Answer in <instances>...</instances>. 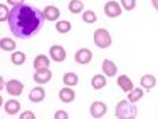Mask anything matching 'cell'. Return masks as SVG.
<instances>
[{"mask_svg": "<svg viewBox=\"0 0 158 119\" xmlns=\"http://www.w3.org/2000/svg\"><path fill=\"white\" fill-rule=\"evenodd\" d=\"M92 58H93V53L88 48H81V49H79L75 53V56H74L75 62L79 64H88L92 61Z\"/></svg>", "mask_w": 158, "mask_h": 119, "instance_id": "cell-5", "label": "cell"}, {"mask_svg": "<svg viewBox=\"0 0 158 119\" xmlns=\"http://www.w3.org/2000/svg\"><path fill=\"white\" fill-rule=\"evenodd\" d=\"M8 15H10V11L8 7L5 4H0V22L4 23V22H7Z\"/></svg>", "mask_w": 158, "mask_h": 119, "instance_id": "cell-27", "label": "cell"}, {"mask_svg": "<svg viewBox=\"0 0 158 119\" xmlns=\"http://www.w3.org/2000/svg\"><path fill=\"white\" fill-rule=\"evenodd\" d=\"M101 68H102L103 74H105L106 76H108V78L115 76L117 73H118V67H117V64L114 63L112 60H108V58H105V60H103Z\"/></svg>", "mask_w": 158, "mask_h": 119, "instance_id": "cell-10", "label": "cell"}, {"mask_svg": "<svg viewBox=\"0 0 158 119\" xmlns=\"http://www.w3.org/2000/svg\"><path fill=\"white\" fill-rule=\"evenodd\" d=\"M151 4H152V6L155 7V10L158 12V0H151Z\"/></svg>", "mask_w": 158, "mask_h": 119, "instance_id": "cell-32", "label": "cell"}, {"mask_svg": "<svg viewBox=\"0 0 158 119\" xmlns=\"http://www.w3.org/2000/svg\"><path fill=\"white\" fill-rule=\"evenodd\" d=\"M17 48L16 40H13L12 38L8 37H2L0 40V49L4 51H15Z\"/></svg>", "mask_w": 158, "mask_h": 119, "instance_id": "cell-18", "label": "cell"}, {"mask_svg": "<svg viewBox=\"0 0 158 119\" xmlns=\"http://www.w3.org/2000/svg\"><path fill=\"white\" fill-rule=\"evenodd\" d=\"M138 116V107L128 100H121L115 106V117L119 119H135Z\"/></svg>", "mask_w": 158, "mask_h": 119, "instance_id": "cell-2", "label": "cell"}, {"mask_svg": "<svg viewBox=\"0 0 158 119\" xmlns=\"http://www.w3.org/2000/svg\"><path fill=\"white\" fill-rule=\"evenodd\" d=\"M24 85L17 79H11L6 82V92L12 96H19L23 93Z\"/></svg>", "mask_w": 158, "mask_h": 119, "instance_id": "cell-6", "label": "cell"}, {"mask_svg": "<svg viewBox=\"0 0 158 119\" xmlns=\"http://www.w3.org/2000/svg\"><path fill=\"white\" fill-rule=\"evenodd\" d=\"M58 98H60V100L64 104L73 103V101L75 100V92H74V89L71 87L65 86V87H63L60 91Z\"/></svg>", "mask_w": 158, "mask_h": 119, "instance_id": "cell-13", "label": "cell"}, {"mask_svg": "<svg viewBox=\"0 0 158 119\" xmlns=\"http://www.w3.org/2000/svg\"><path fill=\"white\" fill-rule=\"evenodd\" d=\"M83 8H85V5L81 0H70L69 4H68V10L74 15L81 13L83 11Z\"/></svg>", "mask_w": 158, "mask_h": 119, "instance_id": "cell-22", "label": "cell"}, {"mask_svg": "<svg viewBox=\"0 0 158 119\" xmlns=\"http://www.w3.org/2000/svg\"><path fill=\"white\" fill-rule=\"evenodd\" d=\"M4 110L10 116H16L17 113L20 111V103L16 99L7 100L4 105Z\"/></svg>", "mask_w": 158, "mask_h": 119, "instance_id": "cell-15", "label": "cell"}, {"mask_svg": "<svg viewBox=\"0 0 158 119\" xmlns=\"http://www.w3.org/2000/svg\"><path fill=\"white\" fill-rule=\"evenodd\" d=\"M143 96H144V91H143V88H139V87L133 88L131 92L127 93V100H128L130 103L135 104L137 101H139Z\"/></svg>", "mask_w": 158, "mask_h": 119, "instance_id": "cell-20", "label": "cell"}, {"mask_svg": "<svg viewBox=\"0 0 158 119\" xmlns=\"http://www.w3.org/2000/svg\"><path fill=\"white\" fill-rule=\"evenodd\" d=\"M44 20L43 11L24 2L18 6H12L7 23L13 36L20 40H27L40 31Z\"/></svg>", "mask_w": 158, "mask_h": 119, "instance_id": "cell-1", "label": "cell"}, {"mask_svg": "<svg viewBox=\"0 0 158 119\" xmlns=\"http://www.w3.org/2000/svg\"><path fill=\"white\" fill-rule=\"evenodd\" d=\"M43 13H44L45 20H49V22H56L60 18V16H61L60 8L56 7L55 5H49V6H47V7L43 10Z\"/></svg>", "mask_w": 158, "mask_h": 119, "instance_id": "cell-12", "label": "cell"}, {"mask_svg": "<svg viewBox=\"0 0 158 119\" xmlns=\"http://www.w3.org/2000/svg\"><path fill=\"white\" fill-rule=\"evenodd\" d=\"M4 88H6V82H5V80H4V78L1 76V78H0V89L2 91Z\"/></svg>", "mask_w": 158, "mask_h": 119, "instance_id": "cell-31", "label": "cell"}, {"mask_svg": "<svg viewBox=\"0 0 158 119\" xmlns=\"http://www.w3.org/2000/svg\"><path fill=\"white\" fill-rule=\"evenodd\" d=\"M103 12H105V15L108 17V18H117V17L121 16V13H123V6H121V4H119L118 1L111 0V1H107L105 4Z\"/></svg>", "mask_w": 158, "mask_h": 119, "instance_id": "cell-4", "label": "cell"}, {"mask_svg": "<svg viewBox=\"0 0 158 119\" xmlns=\"http://www.w3.org/2000/svg\"><path fill=\"white\" fill-rule=\"evenodd\" d=\"M49 66H50V60H49V57L47 55L40 54V55L36 56L35 60H33V68H35V70L43 69V68H49Z\"/></svg>", "mask_w": 158, "mask_h": 119, "instance_id": "cell-16", "label": "cell"}, {"mask_svg": "<svg viewBox=\"0 0 158 119\" xmlns=\"http://www.w3.org/2000/svg\"><path fill=\"white\" fill-rule=\"evenodd\" d=\"M52 78V73L49 68H43V69H37L33 74V81L38 85H45Z\"/></svg>", "mask_w": 158, "mask_h": 119, "instance_id": "cell-7", "label": "cell"}, {"mask_svg": "<svg viewBox=\"0 0 158 119\" xmlns=\"http://www.w3.org/2000/svg\"><path fill=\"white\" fill-rule=\"evenodd\" d=\"M49 55L55 62H63L67 58V51L62 45H52L49 49Z\"/></svg>", "mask_w": 158, "mask_h": 119, "instance_id": "cell-8", "label": "cell"}, {"mask_svg": "<svg viewBox=\"0 0 158 119\" xmlns=\"http://www.w3.org/2000/svg\"><path fill=\"white\" fill-rule=\"evenodd\" d=\"M29 99L30 101L35 104L42 103L44 99H45V89L40 86H37V87L32 88L29 93Z\"/></svg>", "mask_w": 158, "mask_h": 119, "instance_id": "cell-11", "label": "cell"}, {"mask_svg": "<svg viewBox=\"0 0 158 119\" xmlns=\"http://www.w3.org/2000/svg\"><path fill=\"white\" fill-rule=\"evenodd\" d=\"M54 118L55 119H68L69 118V114L64 110H58L56 111V113L54 114Z\"/></svg>", "mask_w": 158, "mask_h": 119, "instance_id": "cell-28", "label": "cell"}, {"mask_svg": "<svg viewBox=\"0 0 158 119\" xmlns=\"http://www.w3.org/2000/svg\"><path fill=\"white\" fill-rule=\"evenodd\" d=\"M90 83H92V87L94 88V89H101V88H103L106 86L107 81H106L105 75H102V74H96V75H94L92 78Z\"/></svg>", "mask_w": 158, "mask_h": 119, "instance_id": "cell-21", "label": "cell"}, {"mask_svg": "<svg viewBox=\"0 0 158 119\" xmlns=\"http://www.w3.org/2000/svg\"><path fill=\"white\" fill-rule=\"evenodd\" d=\"M25 61H26V55L24 54L23 51L16 50V51L12 53V55H11V62L15 64V66H22V64H24Z\"/></svg>", "mask_w": 158, "mask_h": 119, "instance_id": "cell-23", "label": "cell"}, {"mask_svg": "<svg viewBox=\"0 0 158 119\" xmlns=\"http://www.w3.org/2000/svg\"><path fill=\"white\" fill-rule=\"evenodd\" d=\"M120 4L125 11H132L135 8L137 1L135 0H120Z\"/></svg>", "mask_w": 158, "mask_h": 119, "instance_id": "cell-26", "label": "cell"}, {"mask_svg": "<svg viewBox=\"0 0 158 119\" xmlns=\"http://www.w3.org/2000/svg\"><path fill=\"white\" fill-rule=\"evenodd\" d=\"M94 44L100 49H107L112 45V36L106 29H96L93 35Z\"/></svg>", "mask_w": 158, "mask_h": 119, "instance_id": "cell-3", "label": "cell"}, {"mask_svg": "<svg viewBox=\"0 0 158 119\" xmlns=\"http://www.w3.org/2000/svg\"><path fill=\"white\" fill-rule=\"evenodd\" d=\"M156 83H157V80L151 74H145V75H143L142 79H140V86L143 88H145V89H148V91L155 87Z\"/></svg>", "mask_w": 158, "mask_h": 119, "instance_id": "cell-17", "label": "cell"}, {"mask_svg": "<svg viewBox=\"0 0 158 119\" xmlns=\"http://www.w3.org/2000/svg\"><path fill=\"white\" fill-rule=\"evenodd\" d=\"M19 118L20 119H36V116H35V113H33V112L25 111V112H22V113H20Z\"/></svg>", "mask_w": 158, "mask_h": 119, "instance_id": "cell-29", "label": "cell"}, {"mask_svg": "<svg viewBox=\"0 0 158 119\" xmlns=\"http://www.w3.org/2000/svg\"><path fill=\"white\" fill-rule=\"evenodd\" d=\"M82 20L87 24H94L96 20H98V17L95 15L94 11L92 10H87L82 13Z\"/></svg>", "mask_w": 158, "mask_h": 119, "instance_id": "cell-25", "label": "cell"}, {"mask_svg": "<svg viewBox=\"0 0 158 119\" xmlns=\"http://www.w3.org/2000/svg\"><path fill=\"white\" fill-rule=\"evenodd\" d=\"M63 83L65 86H69V87H75L79 83V76H77V74H75L73 71L65 73L63 75Z\"/></svg>", "mask_w": 158, "mask_h": 119, "instance_id": "cell-19", "label": "cell"}, {"mask_svg": "<svg viewBox=\"0 0 158 119\" xmlns=\"http://www.w3.org/2000/svg\"><path fill=\"white\" fill-rule=\"evenodd\" d=\"M56 31L60 33H68L71 30V23L69 20H58L56 22Z\"/></svg>", "mask_w": 158, "mask_h": 119, "instance_id": "cell-24", "label": "cell"}, {"mask_svg": "<svg viewBox=\"0 0 158 119\" xmlns=\"http://www.w3.org/2000/svg\"><path fill=\"white\" fill-rule=\"evenodd\" d=\"M117 83H118L119 88H120V89H123L125 93L131 92V91L135 88L132 80L130 79L126 74H123V75L118 76V79H117Z\"/></svg>", "mask_w": 158, "mask_h": 119, "instance_id": "cell-14", "label": "cell"}, {"mask_svg": "<svg viewBox=\"0 0 158 119\" xmlns=\"http://www.w3.org/2000/svg\"><path fill=\"white\" fill-rule=\"evenodd\" d=\"M89 112L93 118H102L107 113V106L102 101H94L89 107Z\"/></svg>", "mask_w": 158, "mask_h": 119, "instance_id": "cell-9", "label": "cell"}, {"mask_svg": "<svg viewBox=\"0 0 158 119\" xmlns=\"http://www.w3.org/2000/svg\"><path fill=\"white\" fill-rule=\"evenodd\" d=\"M24 1H25V0H6V2H7L8 5H11V6L22 5V4H24Z\"/></svg>", "mask_w": 158, "mask_h": 119, "instance_id": "cell-30", "label": "cell"}]
</instances>
